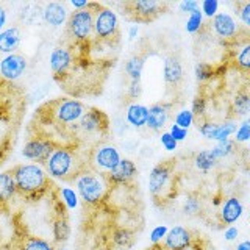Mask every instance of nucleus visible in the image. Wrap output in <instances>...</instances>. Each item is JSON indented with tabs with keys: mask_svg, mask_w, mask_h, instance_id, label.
Returning <instances> with one entry per match:
<instances>
[{
	"mask_svg": "<svg viewBox=\"0 0 250 250\" xmlns=\"http://www.w3.org/2000/svg\"><path fill=\"white\" fill-rule=\"evenodd\" d=\"M18 192L27 197H39L49 188V177L38 164H21L13 169Z\"/></svg>",
	"mask_w": 250,
	"mask_h": 250,
	"instance_id": "obj_1",
	"label": "nucleus"
},
{
	"mask_svg": "<svg viewBox=\"0 0 250 250\" xmlns=\"http://www.w3.org/2000/svg\"><path fill=\"white\" fill-rule=\"evenodd\" d=\"M45 166L50 177L53 178L66 180V178H70V175L82 174V172L78 170L77 155L72 148H69V147L55 148V152L50 155V158L45 161Z\"/></svg>",
	"mask_w": 250,
	"mask_h": 250,
	"instance_id": "obj_2",
	"label": "nucleus"
},
{
	"mask_svg": "<svg viewBox=\"0 0 250 250\" xmlns=\"http://www.w3.org/2000/svg\"><path fill=\"white\" fill-rule=\"evenodd\" d=\"M106 185V178L102 174L86 170L77 177V191L86 205H99L105 197V192L108 189Z\"/></svg>",
	"mask_w": 250,
	"mask_h": 250,
	"instance_id": "obj_3",
	"label": "nucleus"
},
{
	"mask_svg": "<svg viewBox=\"0 0 250 250\" xmlns=\"http://www.w3.org/2000/svg\"><path fill=\"white\" fill-rule=\"evenodd\" d=\"M94 28V13L88 6L84 10H78L69 16L67 21V30L69 35L72 36L75 41L83 42L88 41Z\"/></svg>",
	"mask_w": 250,
	"mask_h": 250,
	"instance_id": "obj_4",
	"label": "nucleus"
},
{
	"mask_svg": "<svg viewBox=\"0 0 250 250\" xmlns=\"http://www.w3.org/2000/svg\"><path fill=\"white\" fill-rule=\"evenodd\" d=\"M117 28H119V19L117 14L109 10V8H100L94 16V33L99 39H111L116 36Z\"/></svg>",
	"mask_w": 250,
	"mask_h": 250,
	"instance_id": "obj_5",
	"label": "nucleus"
},
{
	"mask_svg": "<svg viewBox=\"0 0 250 250\" xmlns=\"http://www.w3.org/2000/svg\"><path fill=\"white\" fill-rule=\"evenodd\" d=\"M55 148H57V144H55L52 139L33 138V139H30L25 146H23L22 155L30 161L45 163L47 160L50 158V155L55 152Z\"/></svg>",
	"mask_w": 250,
	"mask_h": 250,
	"instance_id": "obj_6",
	"label": "nucleus"
},
{
	"mask_svg": "<svg viewBox=\"0 0 250 250\" xmlns=\"http://www.w3.org/2000/svg\"><path fill=\"white\" fill-rule=\"evenodd\" d=\"M125 6L131 13V18L138 22L153 21L164 11V5L155 2V0H135V2H130Z\"/></svg>",
	"mask_w": 250,
	"mask_h": 250,
	"instance_id": "obj_7",
	"label": "nucleus"
},
{
	"mask_svg": "<svg viewBox=\"0 0 250 250\" xmlns=\"http://www.w3.org/2000/svg\"><path fill=\"white\" fill-rule=\"evenodd\" d=\"M172 170H174V161L160 163L152 169L150 177H148V191H150L152 195L156 197V195L166 189L172 175Z\"/></svg>",
	"mask_w": 250,
	"mask_h": 250,
	"instance_id": "obj_8",
	"label": "nucleus"
},
{
	"mask_svg": "<svg viewBox=\"0 0 250 250\" xmlns=\"http://www.w3.org/2000/svg\"><path fill=\"white\" fill-rule=\"evenodd\" d=\"M138 174V167L136 164L133 163L131 160H121L119 163L116 164V166L108 172L105 175L106 178V183L108 185H127L130 183L133 178L136 177Z\"/></svg>",
	"mask_w": 250,
	"mask_h": 250,
	"instance_id": "obj_9",
	"label": "nucleus"
},
{
	"mask_svg": "<svg viewBox=\"0 0 250 250\" xmlns=\"http://www.w3.org/2000/svg\"><path fill=\"white\" fill-rule=\"evenodd\" d=\"M27 69V60L25 57H22L19 53H11L6 55V57L0 61V75H2L5 80L14 82L21 78V75L25 72Z\"/></svg>",
	"mask_w": 250,
	"mask_h": 250,
	"instance_id": "obj_10",
	"label": "nucleus"
},
{
	"mask_svg": "<svg viewBox=\"0 0 250 250\" xmlns=\"http://www.w3.org/2000/svg\"><path fill=\"white\" fill-rule=\"evenodd\" d=\"M191 241H192L191 231L182 225H177L169 229L167 234L164 236L163 249L164 250H186L191 246Z\"/></svg>",
	"mask_w": 250,
	"mask_h": 250,
	"instance_id": "obj_11",
	"label": "nucleus"
},
{
	"mask_svg": "<svg viewBox=\"0 0 250 250\" xmlns=\"http://www.w3.org/2000/svg\"><path fill=\"white\" fill-rule=\"evenodd\" d=\"M121 160V153L114 146H100L92 155V161L96 164V167L106 172L111 170Z\"/></svg>",
	"mask_w": 250,
	"mask_h": 250,
	"instance_id": "obj_12",
	"label": "nucleus"
},
{
	"mask_svg": "<svg viewBox=\"0 0 250 250\" xmlns=\"http://www.w3.org/2000/svg\"><path fill=\"white\" fill-rule=\"evenodd\" d=\"M83 114H84V105L78 100L60 102L57 109H55V116H57L58 122L61 124H72L75 121H80V117Z\"/></svg>",
	"mask_w": 250,
	"mask_h": 250,
	"instance_id": "obj_13",
	"label": "nucleus"
},
{
	"mask_svg": "<svg viewBox=\"0 0 250 250\" xmlns=\"http://www.w3.org/2000/svg\"><path fill=\"white\" fill-rule=\"evenodd\" d=\"M106 125H108L106 116L100 109L91 108L88 111H84V114L80 117L78 127L84 133H102L106 128Z\"/></svg>",
	"mask_w": 250,
	"mask_h": 250,
	"instance_id": "obj_14",
	"label": "nucleus"
},
{
	"mask_svg": "<svg viewBox=\"0 0 250 250\" xmlns=\"http://www.w3.org/2000/svg\"><path fill=\"white\" fill-rule=\"evenodd\" d=\"M72 66V52L67 47H55L50 53V69L52 72L60 77L66 75Z\"/></svg>",
	"mask_w": 250,
	"mask_h": 250,
	"instance_id": "obj_15",
	"label": "nucleus"
},
{
	"mask_svg": "<svg viewBox=\"0 0 250 250\" xmlns=\"http://www.w3.org/2000/svg\"><path fill=\"white\" fill-rule=\"evenodd\" d=\"M169 105L166 104H155L148 108V114H147V128L153 130V131H161L169 121Z\"/></svg>",
	"mask_w": 250,
	"mask_h": 250,
	"instance_id": "obj_16",
	"label": "nucleus"
},
{
	"mask_svg": "<svg viewBox=\"0 0 250 250\" xmlns=\"http://www.w3.org/2000/svg\"><path fill=\"white\" fill-rule=\"evenodd\" d=\"M67 8L62 5V3H58V2H50L44 6L42 10V18L45 21L47 25L50 27H61L62 23L66 22L67 19Z\"/></svg>",
	"mask_w": 250,
	"mask_h": 250,
	"instance_id": "obj_17",
	"label": "nucleus"
},
{
	"mask_svg": "<svg viewBox=\"0 0 250 250\" xmlns=\"http://www.w3.org/2000/svg\"><path fill=\"white\" fill-rule=\"evenodd\" d=\"M213 28L216 33L224 39L234 38V35H236V31H238L236 22H234V19L229 13H217L213 18Z\"/></svg>",
	"mask_w": 250,
	"mask_h": 250,
	"instance_id": "obj_18",
	"label": "nucleus"
},
{
	"mask_svg": "<svg viewBox=\"0 0 250 250\" xmlns=\"http://www.w3.org/2000/svg\"><path fill=\"white\" fill-rule=\"evenodd\" d=\"M22 41V33L18 27H10L0 31V52L11 55Z\"/></svg>",
	"mask_w": 250,
	"mask_h": 250,
	"instance_id": "obj_19",
	"label": "nucleus"
},
{
	"mask_svg": "<svg viewBox=\"0 0 250 250\" xmlns=\"http://www.w3.org/2000/svg\"><path fill=\"white\" fill-rule=\"evenodd\" d=\"M244 213V207L238 197H229L222 205V211H221V219L222 222L227 225H231L238 221V219Z\"/></svg>",
	"mask_w": 250,
	"mask_h": 250,
	"instance_id": "obj_20",
	"label": "nucleus"
},
{
	"mask_svg": "<svg viewBox=\"0 0 250 250\" xmlns=\"http://www.w3.org/2000/svg\"><path fill=\"white\" fill-rule=\"evenodd\" d=\"M164 80L172 86L180 84L183 80V66L177 57H167L164 60Z\"/></svg>",
	"mask_w": 250,
	"mask_h": 250,
	"instance_id": "obj_21",
	"label": "nucleus"
},
{
	"mask_svg": "<svg viewBox=\"0 0 250 250\" xmlns=\"http://www.w3.org/2000/svg\"><path fill=\"white\" fill-rule=\"evenodd\" d=\"M147 114H148V108L139 104H131L127 108V121L131 127L135 128H143L146 122H147Z\"/></svg>",
	"mask_w": 250,
	"mask_h": 250,
	"instance_id": "obj_22",
	"label": "nucleus"
},
{
	"mask_svg": "<svg viewBox=\"0 0 250 250\" xmlns=\"http://www.w3.org/2000/svg\"><path fill=\"white\" fill-rule=\"evenodd\" d=\"M18 194V188L11 172H2L0 174V203L11 200Z\"/></svg>",
	"mask_w": 250,
	"mask_h": 250,
	"instance_id": "obj_23",
	"label": "nucleus"
},
{
	"mask_svg": "<svg viewBox=\"0 0 250 250\" xmlns=\"http://www.w3.org/2000/svg\"><path fill=\"white\" fill-rule=\"evenodd\" d=\"M113 244L117 249H122V250H127L133 246L135 242V238H133V233L128 229H124V227H119L113 231Z\"/></svg>",
	"mask_w": 250,
	"mask_h": 250,
	"instance_id": "obj_24",
	"label": "nucleus"
},
{
	"mask_svg": "<svg viewBox=\"0 0 250 250\" xmlns=\"http://www.w3.org/2000/svg\"><path fill=\"white\" fill-rule=\"evenodd\" d=\"M52 233H53V238L55 242H66L70 236V227L69 222L66 221V217H58L53 221L52 225Z\"/></svg>",
	"mask_w": 250,
	"mask_h": 250,
	"instance_id": "obj_25",
	"label": "nucleus"
},
{
	"mask_svg": "<svg viewBox=\"0 0 250 250\" xmlns=\"http://www.w3.org/2000/svg\"><path fill=\"white\" fill-rule=\"evenodd\" d=\"M144 58L143 57H131L127 62H125V72H127L131 78V82H141V74L144 69Z\"/></svg>",
	"mask_w": 250,
	"mask_h": 250,
	"instance_id": "obj_26",
	"label": "nucleus"
},
{
	"mask_svg": "<svg viewBox=\"0 0 250 250\" xmlns=\"http://www.w3.org/2000/svg\"><path fill=\"white\" fill-rule=\"evenodd\" d=\"M194 163H195V167H197L199 170L208 172V170H211L216 166L217 158L213 153H211V150H202V152H199L197 155H195Z\"/></svg>",
	"mask_w": 250,
	"mask_h": 250,
	"instance_id": "obj_27",
	"label": "nucleus"
},
{
	"mask_svg": "<svg viewBox=\"0 0 250 250\" xmlns=\"http://www.w3.org/2000/svg\"><path fill=\"white\" fill-rule=\"evenodd\" d=\"M233 109L238 116H247L250 109V97L246 89L238 91V94L233 99Z\"/></svg>",
	"mask_w": 250,
	"mask_h": 250,
	"instance_id": "obj_28",
	"label": "nucleus"
},
{
	"mask_svg": "<svg viewBox=\"0 0 250 250\" xmlns=\"http://www.w3.org/2000/svg\"><path fill=\"white\" fill-rule=\"evenodd\" d=\"M21 250H53V246L49 241L36 236H28L23 239Z\"/></svg>",
	"mask_w": 250,
	"mask_h": 250,
	"instance_id": "obj_29",
	"label": "nucleus"
},
{
	"mask_svg": "<svg viewBox=\"0 0 250 250\" xmlns=\"http://www.w3.org/2000/svg\"><path fill=\"white\" fill-rule=\"evenodd\" d=\"M234 146L236 143L231 139H225V141H221V143H217L216 147L211 148V153H213L216 158H225V156H229L234 152Z\"/></svg>",
	"mask_w": 250,
	"mask_h": 250,
	"instance_id": "obj_30",
	"label": "nucleus"
},
{
	"mask_svg": "<svg viewBox=\"0 0 250 250\" xmlns=\"http://www.w3.org/2000/svg\"><path fill=\"white\" fill-rule=\"evenodd\" d=\"M191 113L194 116V121L197 119L199 124L205 121V114H207V99L203 96H197L192 102V108Z\"/></svg>",
	"mask_w": 250,
	"mask_h": 250,
	"instance_id": "obj_31",
	"label": "nucleus"
},
{
	"mask_svg": "<svg viewBox=\"0 0 250 250\" xmlns=\"http://www.w3.org/2000/svg\"><path fill=\"white\" fill-rule=\"evenodd\" d=\"M202 23H203V14L200 10H195L194 13L189 14L185 28H186L188 33H197V31L202 28Z\"/></svg>",
	"mask_w": 250,
	"mask_h": 250,
	"instance_id": "obj_32",
	"label": "nucleus"
},
{
	"mask_svg": "<svg viewBox=\"0 0 250 250\" xmlns=\"http://www.w3.org/2000/svg\"><path fill=\"white\" fill-rule=\"evenodd\" d=\"M194 72H195V78H197V82H207L214 75V69L211 64H208V62H197V64H195Z\"/></svg>",
	"mask_w": 250,
	"mask_h": 250,
	"instance_id": "obj_33",
	"label": "nucleus"
},
{
	"mask_svg": "<svg viewBox=\"0 0 250 250\" xmlns=\"http://www.w3.org/2000/svg\"><path fill=\"white\" fill-rule=\"evenodd\" d=\"M192 122H194V116L191 113V109H182L180 113H177L174 125H177V127L183 130H188L192 125Z\"/></svg>",
	"mask_w": 250,
	"mask_h": 250,
	"instance_id": "obj_34",
	"label": "nucleus"
},
{
	"mask_svg": "<svg viewBox=\"0 0 250 250\" xmlns=\"http://www.w3.org/2000/svg\"><path fill=\"white\" fill-rule=\"evenodd\" d=\"M234 131H236V125L233 122H225V124H221L217 127V133H216V139L217 143H221V141H225V139H230L231 135H234Z\"/></svg>",
	"mask_w": 250,
	"mask_h": 250,
	"instance_id": "obj_35",
	"label": "nucleus"
},
{
	"mask_svg": "<svg viewBox=\"0 0 250 250\" xmlns=\"http://www.w3.org/2000/svg\"><path fill=\"white\" fill-rule=\"evenodd\" d=\"M61 199H62V203H64L69 209H74L78 205V195L74 189H70V188H62Z\"/></svg>",
	"mask_w": 250,
	"mask_h": 250,
	"instance_id": "obj_36",
	"label": "nucleus"
},
{
	"mask_svg": "<svg viewBox=\"0 0 250 250\" xmlns=\"http://www.w3.org/2000/svg\"><path fill=\"white\" fill-rule=\"evenodd\" d=\"M236 62L242 70L250 69V44L249 42H246L244 47L239 50L238 57H236Z\"/></svg>",
	"mask_w": 250,
	"mask_h": 250,
	"instance_id": "obj_37",
	"label": "nucleus"
},
{
	"mask_svg": "<svg viewBox=\"0 0 250 250\" xmlns=\"http://www.w3.org/2000/svg\"><path fill=\"white\" fill-rule=\"evenodd\" d=\"M217 127H219V124H216V122H207V121H203V122L199 124V131L202 133L203 138H207V139H216Z\"/></svg>",
	"mask_w": 250,
	"mask_h": 250,
	"instance_id": "obj_38",
	"label": "nucleus"
},
{
	"mask_svg": "<svg viewBox=\"0 0 250 250\" xmlns=\"http://www.w3.org/2000/svg\"><path fill=\"white\" fill-rule=\"evenodd\" d=\"M250 138V122L246 119L234 131V143H246Z\"/></svg>",
	"mask_w": 250,
	"mask_h": 250,
	"instance_id": "obj_39",
	"label": "nucleus"
},
{
	"mask_svg": "<svg viewBox=\"0 0 250 250\" xmlns=\"http://www.w3.org/2000/svg\"><path fill=\"white\" fill-rule=\"evenodd\" d=\"M183 211L185 214H197L200 211V200L195 197V195H189L186 197L185 203H183Z\"/></svg>",
	"mask_w": 250,
	"mask_h": 250,
	"instance_id": "obj_40",
	"label": "nucleus"
},
{
	"mask_svg": "<svg viewBox=\"0 0 250 250\" xmlns=\"http://www.w3.org/2000/svg\"><path fill=\"white\" fill-rule=\"evenodd\" d=\"M219 10V2L217 0H203L202 2V14H205L207 18L213 19L217 14Z\"/></svg>",
	"mask_w": 250,
	"mask_h": 250,
	"instance_id": "obj_41",
	"label": "nucleus"
},
{
	"mask_svg": "<svg viewBox=\"0 0 250 250\" xmlns=\"http://www.w3.org/2000/svg\"><path fill=\"white\" fill-rule=\"evenodd\" d=\"M169 231L167 225H158L155 227V229L152 230L150 233V241L153 242V244H160V241H163V238L166 236Z\"/></svg>",
	"mask_w": 250,
	"mask_h": 250,
	"instance_id": "obj_42",
	"label": "nucleus"
},
{
	"mask_svg": "<svg viewBox=\"0 0 250 250\" xmlns=\"http://www.w3.org/2000/svg\"><path fill=\"white\" fill-rule=\"evenodd\" d=\"M160 143H161V146H163L164 148H166L167 152H174V150H177L178 143L169 135V131H167V133H163L161 138H160Z\"/></svg>",
	"mask_w": 250,
	"mask_h": 250,
	"instance_id": "obj_43",
	"label": "nucleus"
},
{
	"mask_svg": "<svg viewBox=\"0 0 250 250\" xmlns=\"http://www.w3.org/2000/svg\"><path fill=\"white\" fill-rule=\"evenodd\" d=\"M180 10L183 13H194L195 10H200V5L197 0H183L182 3H180Z\"/></svg>",
	"mask_w": 250,
	"mask_h": 250,
	"instance_id": "obj_44",
	"label": "nucleus"
},
{
	"mask_svg": "<svg viewBox=\"0 0 250 250\" xmlns=\"http://www.w3.org/2000/svg\"><path fill=\"white\" fill-rule=\"evenodd\" d=\"M169 135L174 138L177 143H180V141H185L188 138V130H183V128H180L177 127V125H172L170 127V131H169Z\"/></svg>",
	"mask_w": 250,
	"mask_h": 250,
	"instance_id": "obj_45",
	"label": "nucleus"
},
{
	"mask_svg": "<svg viewBox=\"0 0 250 250\" xmlns=\"http://www.w3.org/2000/svg\"><path fill=\"white\" fill-rule=\"evenodd\" d=\"M239 18L246 27H250V2H244L239 8Z\"/></svg>",
	"mask_w": 250,
	"mask_h": 250,
	"instance_id": "obj_46",
	"label": "nucleus"
},
{
	"mask_svg": "<svg viewBox=\"0 0 250 250\" xmlns=\"http://www.w3.org/2000/svg\"><path fill=\"white\" fill-rule=\"evenodd\" d=\"M141 94H143V86H141V82H131L130 88H128V97L136 100L141 97Z\"/></svg>",
	"mask_w": 250,
	"mask_h": 250,
	"instance_id": "obj_47",
	"label": "nucleus"
},
{
	"mask_svg": "<svg viewBox=\"0 0 250 250\" xmlns=\"http://www.w3.org/2000/svg\"><path fill=\"white\" fill-rule=\"evenodd\" d=\"M239 234V230L236 229V227H229V229L225 230V239L227 241H234L238 238Z\"/></svg>",
	"mask_w": 250,
	"mask_h": 250,
	"instance_id": "obj_48",
	"label": "nucleus"
},
{
	"mask_svg": "<svg viewBox=\"0 0 250 250\" xmlns=\"http://www.w3.org/2000/svg\"><path fill=\"white\" fill-rule=\"evenodd\" d=\"M72 6L75 10H84L86 6H88V2H84V0H72Z\"/></svg>",
	"mask_w": 250,
	"mask_h": 250,
	"instance_id": "obj_49",
	"label": "nucleus"
},
{
	"mask_svg": "<svg viewBox=\"0 0 250 250\" xmlns=\"http://www.w3.org/2000/svg\"><path fill=\"white\" fill-rule=\"evenodd\" d=\"M5 23H6V11L3 6H0V31L5 27Z\"/></svg>",
	"mask_w": 250,
	"mask_h": 250,
	"instance_id": "obj_50",
	"label": "nucleus"
},
{
	"mask_svg": "<svg viewBox=\"0 0 250 250\" xmlns=\"http://www.w3.org/2000/svg\"><path fill=\"white\" fill-rule=\"evenodd\" d=\"M138 33H139V28H138V25H133V27H130V39H136Z\"/></svg>",
	"mask_w": 250,
	"mask_h": 250,
	"instance_id": "obj_51",
	"label": "nucleus"
},
{
	"mask_svg": "<svg viewBox=\"0 0 250 250\" xmlns=\"http://www.w3.org/2000/svg\"><path fill=\"white\" fill-rule=\"evenodd\" d=\"M236 250H250V241H242L241 244H238Z\"/></svg>",
	"mask_w": 250,
	"mask_h": 250,
	"instance_id": "obj_52",
	"label": "nucleus"
},
{
	"mask_svg": "<svg viewBox=\"0 0 250 250\" xmlns=\"http://www.w3.org/2000/svg\"><path fill=\"white\" fill-rule=\"evenodd\" d=\"M62 250H66V249H62Z\"/></svg>",
	"mask_w": 250,
	"mask_h": 250,
	"instance_id": "obj_53",
	"label": "nucleus"
}]
</instances>
